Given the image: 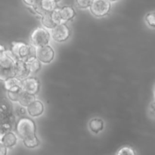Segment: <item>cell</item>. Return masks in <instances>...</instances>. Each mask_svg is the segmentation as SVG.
I'll return each mask as SVG.
<instances>
[{
  "label": "cell",
  "instance_id": "obj_1",
  "mask_svg": "<svg viewBox=\"0 0 155 155\" xmlns=\"http://www.w3.org/2000/svg\"><path fill=\"white\" fill-rule=\"evenodd\" d=\"M15 62L16 60L10 50H6L5 53L0 58V81L5 82L15 77Z\"/></svg>",
  "mask_w": 155,
  "mask_h": 155
},
{
  "label": "cell",
  "instance_id": "obj_2",
  "mask_svg": "<svg viewBox=\"0 0 155 155\" xmlns=\"http://www.w3.org/2000/svg\"><path fill=\"white\" fill-rule=\"evenodd\" d=\"M10 51L16 61H27L28 59L36 57V48L22 42H12Z\"/></svg>",
  "mask_w": 155,
  "mask_h": 155
},
{
  "label": "cell",
  "instance_id": "obj_3",
  "mask_svg": "<svg viewBox=\"0 0 155 155\" xmlns=\"http://www.w3.org/2000/svg\"><path fill=\"white\" fill-rule=\"evenodd\" d=\"M51 35L48 30L43 27H37L32 32L30 35V41L34 48L48 45Z\"/></svg>",
  "mask_w": 155,
  "mask_h": 155
},
{
  "label": "cell",
  "instance_id": "obj_4",
  "mask_svg": "<svg viewBox=\"0 0 155 155\" xmlns=\"http://www.w3.org/2000/svg\"><path fill=\"white\" fill-rule=\"evenodd\" d=\"M16 130L20 137L24 139L35 135L36 125L35 123L30 118H21L17 124Z\"/></svg>",
  "mask_w": 155,
  "mask_h": 155
},
{
  "label": "cell",
  "instance_id": "obj_5",
  "mask_svg": "<svg viewBox=\"0 0 155 155\" xmlns=\"http://www.w3.org/2000/svg\"><path fill=\"white\" fill-rule=\"evenodd\" d=\"M110 8V2L104 0H94L92 1L89 8L92 15L95 17H103L109 13Z\"/></svg>",
  "mask_w": 155,
  "mask_h": 155
},
{
  "label": "cell",
  "instance_id": "obj_6",
  "mask_svg": "<svg viewBox=\"0 0 155 155\" xmlns=\"http://www.w3.org/2000/svg\"><path fill=\"white\" fill-rule=\"evenodd\" d=\"M50 35L57 42H64L71 36V30L66 24H58L51 30Z\"/></svg>",
  "mask_w": 155,
  "mask_h": 155
},
{
  "label": "cell",
  "instance_id": "obj_7",
  "mask_svg": "<svg viewBox=\"0 0 155 155\" xmlns=\"http://www.w3.org/2000/svg\"><path fill=\"white\" fill-rule=\"evenodd\" d=\"M36 58L41 63H51L54 58V49L49 45L36 48Z\"/></svg>",
  "mask_w": 155,
  "mask_h": 155
},
{
  "label": "cell",
  "instance_id": "obj_8",
  "mask_svg": "<svg viewBox=\"0 0 155 155\" xmlns=\"http://www.w3.org/2000/svg\"><path fill=\"white\" fill-rule=\"evenodd\" d=\"M39 89H40V84L37 78L28 77L22 80V89L27 93L35 95L39 92Z\"/></svg>",
  "mask_w": 155,
  "mask_h": 155
},
{
  "label": "cell",
  "instance_id": "obj_9",
  "mask_svg": "<svg viewBox=\"0 0 155 155\" xmlns=\"http://www.w3.org/2000/svg\"><path fill=\"white\" fill-rule=\"evenodd\" d=\"M30 71L29 70L26 61H17L15 66V77L20 80H24L28 78Z\"/></svg>",
  "mask_w": 155,
  "mask_h": 155
},
{
  "label": "cell",
  "instance_id": "obj_10",
  "mask_svg": "<svg viewBox=\"0 0 155 155\" xmlns=\"http://www.w3.org/2000/svg\"><path fill=\"white\" fill-rule=\"evenodd\" d=\"M27 110L29 114L33 117H37L41 116L44 111V105L42 101L35 100L33 103L27 107Z\"/></svg>",
  "mask_w": 155,
  "mask_h": 155
},
{
  "label": "cell",
  "instance_id": "obj_11",
  "mask_svg": "<svg viewBox=\"0 0 155 155\" xmlns=\"http://www.w3.org/2000/svg\"><path fill=\"white\" fill-rule=\"evenodd\" d=\"M0 142L5 145L7 148H13L18 142V138L16 135L12 132H8L2 134Z\"/></svg>",
  "mask_w": 155,
  "mask_h": 155
},
{
  "label": "cell",
  "instance_id": "obj_12",
  "mask_svg": "<svg viewBox=\"0 0 155 155\" xmlns=\"http://www.w3.org/2000/svg\"><path fill=\"white\" fill-rule=\"evenodd\" d=\"M5 89L8 92H14L22 89V81L16 77H12L4 82Z\"/></svg>",
  "mask_w": 155,
  "mask_h": 155
},
{
  "label": "cell",
  "instance_id": "obj_13",
  "mask_svg": "<svg viewBox=\"0 0 155 155\" xmlns=\"http://www.w3.org/2000/svg\"><path fill=\"white\" fill-rule=\"evenodd\" d=\"M60 15L62 23L65 24L76 16V12L71 6H64L60 8Z\"/></svg>",
  "mask_w": 155,
  "mask_h": 155
},
{
  "label": "cell",
  "instance_id": "obj_14",
  "mask_svg": "<svg viewBox=\"0 0 155 155\" xmlns=\"http://www.w3.org/2000/svg\"><path fill=\"white\" fill-rule=\"evenodd\" d=\"M89 129L93 133L98 134L104 129V122L99 118H94L89 122Z\"/></svg>",
  "mask_w": 155,
  "mask_h": 155
},
{
  "label": "cell",
  "instance_id": "obj_15",
  "mask_svg": "<svg viewBox=\"0 0 155 155\" xmlns=\"http://www.w3.org/2000/svg\"><path fill=\"white\" fill-rule=\"evenodd\" d=\"M35 100H36L35 95H30V94H28L23 91L22 94H21V96H20L19 100H18V102L19 103L20 105L22 106V107H27L31 103H33Z\"/></svg>",
  "mask_w": 155,
  "mask_h": 155
},
{
  "label": "cell",
  "instance_id": "obj_16",
  "mask_svg": "<svg viewBox=\"0 0 155 155\" xmlns=\"http://www.w3.org/2000/svg\"><path fill=\"white\" fill-rule=\"evenodd\" d=\"M41 23L46 30L47 29L52 30L56 26L55 23L54 22L52 18H51V12H46L45 15H42V18H41Z\"/></svg>",
  "mask_w": 155,
  "mask_h": 155
},
{
  "label": "cell",
  "instance_id": "obj_17",
  "mask_svg": "<svg viewBox=\"0 0 155 155\" xmlns=\"http://www.w3.org/2000/svg\"><path fill=\"white\" fill-rule=\"evenodd\" d=\"M26 63L28 66L30 73H37L41 69V67H42L41 62L36 57H33L31 58L28 59L26 61Z\"/></svg>",
  "mask_w": 155,
  "mask_h": 155
},
{
  "label": "cell",
  "instance_id": "obj_18",
  "mask_svg": "<svg viewBox=\"0 0 155 155\" xmlns=\"http://www.w3.org/2000/svg\"><path fill=\"white\" fill-rule=\"evenodd\" d=\"M23 143H24V145L27 148H34L39 146V144H40V142H39V139H38L37 136L35 134L33 136H31L30 137H27L26 139H23Z\"/></svg>",
  "mask_w": 155,
  "mask_h": 155
},
{
  "label": "cell",
  "instance_id": "obj_19",
  "mask_svg": "<svg viewBox=\"0 0 155 155\" xmlns=\"http://www.w3.org/2000/svg\"><path fill=\"white\" fill-rule=\"evenodd\" d=\"M40 5L42 8L45 11V12H52L53 11L58 8V2L56 1H47V0H43L40 1Z\"/></svg>",
  "mask_w": 155,
  "mask_h": 155
},
{
  "label": "cell",
  "instance_id": "obj_20",
  "mask_svg": "<svg viewBox=\"0 0 155 155\" xmlns=\"http://www.w3.org/2000/svg\"><path fill=\"white\" fill-rule=\"evenodd\" d=\"M11 107L7 100L0 99V116H7L11 114Z\"/></svg>",
  "mask_w": 155,
  "mask_h": 155
},
{
  "label": "cell",
  "instance_id": "obj_21",
  "mask_svg": "<svg viewBox=\"0 0 155 155\" xmlns=\"http://www.w3.org/2000/svg\"><path fill=\"white\" fill-rule=\"evenodd\" d=\"M145 22L147 23L150 27L155 28V11L154 12H150L145 15Z\"/></svg>",
  "mask_w": 155,
  "mask_h": 155
},
{
  "label": "cell",
  "instance_id": "obj_22",
  "mask_svg": "<svg viewBox=\"0 0 155 155\" xmlns=\"http://www.w3.org/2000/svg\"><path fill=\"white\" fill-rule=\"evenodd\" d=\"M23 89H19V90L14 91V92H8V97L9 99L12 101H15V102H18V100H19L20 96L22 94Z\"/></svg>",
  "mask_w": 155,
  "mask_h": 155
},
{
  "label": "cell",
  "instance_id": "obj_23",
  "mask_svg": "<svg viewBox=\"0 0 155 155\" xmlns=\"http://www.w3.org/2000/svg\"><path fill=\"white\" fill-rule=\"evenodd\" d=\"M51 18H52L53 21H54V22L55 23L56 25L63 24L61 21V18L60 8H56L55 10L53 11L52 12H51Z\"/></svg>",
  "mask_w": 155,
  "mask_h": 155
},
{
  "label": "cell",
  "instance_id": "obj_24",
  "mask_svg": "<svg viewBox=\"0 0 155 155\" xmlns=\"http://www.w3.org/2000/svg\"><path fill=\"white\" fill-rule=\"evenodd\" d=\"M117 155H136V151L130 147H124L118 151Z\"/></svg>",
  "mask_w": 155,
  "mask_h": 155
},
{
  "label": "cell",
  "instance_id": "obj_25",
  "mask_svg": "<svg viewBox=\"0 0 155 155\" xmlns=\"http://www.w3.org/2000/svg\"><path fill=\"white\" fill-rule=\"evenodd\" d=\"M76 3L77 4L78 7L81 8H87L90 7L92 1H77Z\"/></svg>",
  "mask_w": 155,
  "mask_h": 155
},
{
  "label": "cell",
  "instance_id": "obj_26",
  "mask_svg": "<svg viewBox=\"0 0 155 155\" xmlns=\"http://www.w3.org/2000/svg\"><path fill=\"white\" fill-rule=\"evenodd\" d=\"M149 111L151 115H152L154 117H155V100L151 103L149 106Z\"/></svg>",
  "mask_w": 155,
  "mask_h": 155
},
{
  "label": "cell",
  "instance_id": "obj_27",
  "mask_svg": "<svg viewBox=\"0 0 155 155\" xmlns=\"http://www.w3.org/2000/svg\"><path fill=\"white\" fill-rule=\"evenodd\" d=\"M8 148L0 142V155H7Z\"/></svg>",
  "mask_w": 155,
  "mask_h": 155
},
{
  "label": "cell",
  "instance_id": "obj_28",
  "mask_svg": "<svg viewBox=\"0 0 155 155\" xmlns=\"http://www.w3.org/2000/svg\"><path fill=\"white\" fill-rule=\"evenodd\" d=\"M5 51H6V49H5V48L4 45H2L0 44V58H1L2 56L5 54Z\"/></svg>",
  "mask_w": 155,
  "mask_h": 155
},
{
  "label": "cell",
  "instance_id": "obj_29",
  "mask_svg": "<svg viewBox=\"0 0 155 155\" xmlns=\"http://www.w3.org/2000/svg\"><path fill=\"white\" fill-rule=\"evenodd\" d=\"M24 2L25 3L26 5H27V6H32L36 3V1H24Z\"/></svg>",
  "mask_w": 155,
  "mask_h": 155
},
{
  "label": "cell",
  "instance_id": "obj_30",
  "mask_svg": "<svg viewBox=\"0 0 155 155\" xmlns=\"http://www.w3.org/2000/svg\"><path fill=\"white\" fill-rule=\"evenodd\" d=\"M154 97H155V86L154 87Z\"/></svg>",
  "mask_w": 155,
  "mask_h": 155
},
{
  "label": "cell",
  "instance_id": "obj_31",
  "mask_svg": "<svg viewBox=\"0 0 155 155\" xmlns=\"http://www.w3.org/2000/svg\"><path fill=\"white\" fill-rule=\"evenodd\" d=\"M2 133H0V139H1V137H2Z\"/></svg>",
  "mask_w": 155,
  "mask_h": 155
}]
</instances>
